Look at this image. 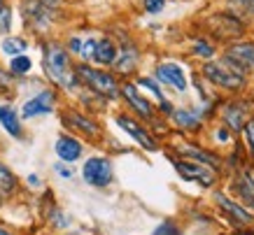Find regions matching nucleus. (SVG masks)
Segmentation results:
<instances>
[{"instance_id":"f8f14e48","label":"nucleus","mask_w":254,"mask_h":235,"mask_svg":"<svg viewBox=\"0 0 254 235\" xmlns=\"http://www.w3.org/2000/svg\"><path fill=\"white\" fill-rule=\"evenodd\" d=\"M224 63L233 68L238 75H245L250 70H254V45L252 42H238L231 45L229 52L224 54Z\"/></svg>"},{"instance_id":"5701e85b","label":"nucleus","mask_w":254,"mask_h":235,"mask_svg":"<svg viewBox=\"0 0 254 235\" xmlns=\"http://www.w3.org/2000/svg\"><path fill=\"white\" fill-rule=\"evenodd\" d=\"M182 154H185V156H189L191 161H198V163L210 166V168L219 163V159H217V156H212V154H208V152H203V149H198V147H191V144H185V147H182Z\"/></svg>"},{"instance_id":"f704fd0d","label":"nucleus","mask_w":254,"mask_h":235,"mask_svg":"<svg viewBox=\"0 0 254 235\" xmlns=\"http://www.w3.org/2000/svg\"><path fill=\"white\" fill-rule=\"evenodd\" d=\"M240 2H243L247 9H252V12H254V0H240Z\"/></svg>"},{"instance_id":"c9c22d12","label":"nucleus","mask_w":254,"mask_h":235,"mask_svg":"<svg viewBox=\"0 0 254 235\" xmlns=\"http://www.w3.org/2000/svg\"><path fill=\"white\" fill-rule=\"evenodd\" d=\"M0 235H14V233H12V231H7V228L0 224Z\"/></svg>"},{"instance_id":"6e6552de","label":"nucleus","mask_w":254,"mask_h":235,"mask_svg":"<svg viewBox=\"0 0 254 235\" xmlns=\"http://www.w3.org/2000/svg\"><path fill=\"white\" fill-rule=\"evenodd\" d=\"M203 77L210 84H215L219 89H229V91H238L245 86V75H238L233 68L226 63H205L203 65Z\"/></svg>"},{"instance_id":"f3484780","label":"nucleus","mask_w":254,"mask_h":235,"mask_svg":"<svg viewBox=\"0 0 254 235\" xmlns=\"http://www.w3.org/2000/svg\"><path fill=\"white\" fill-rule=\"evenodd\" d=\"M215 203L222 207L224 212L231 217V221L236 224V226H250L252 224V214L247 212L245 207H240L238 203H233L231 198L226 196V193H222V191H215Z\"/></svg>"},{"instance_id":"2f4dec72","label":"nucleus","mask_w":254,"mask_h":235,"mask_svg":"<svg viewBox=\"0 0 254 235\" xmlns=\"http://www.w3.org/2000/svg\"><path fill=\"white\" fill-rule=\"evenodd\" d=\"M54 173L59 175V177H63V179H70V177H72V168L63 166V161H61V163H54Z\"/></svg>"},{"instance_id":"2eb2a0df","label":"nucleus","mask_w":254,"mask_h":235,"mask_svg":"<svg viewBox=\"0 0 254 235\" xmlns=\"http://www.w3.org/2000/svg\"><path fill=\"white\" fill-rule=\"evenodd\" d=\"M117 59V42L110 35H100L96 38V47L91 54V65L98 68H112V63Z\"/></svg>"},{"instance_id":"e433bc0d","label":"nucleus","mask_w":254,"mask_h":235,"mask_svg":"<svg viewBox=\"0 0 254 235\" xmlns=\"http://www.w3.org/2000/svg\"><path fill=\"white\" fill-rule=\"evenodd\" d=\"M233 235H254V231H238V233H233Z\"/></svg>"},{"instance_id":"b1692460","label":"nucleus","mask_w":254,"mask_h":235,"mask_svg":"<svg viewBox=\"0 0 254 235\" xmlns=\"http://www.w3.org/2000/svg\"><path fill=\"white\" fill-rule=\"evenodd\" d=\"M224 121L231 130H240L245 126V119H243V107L238 105H229L224 110Z\"/></svg>"},{"instance_id":"72a5a7b5","label":"nucleus","mask_w":254,"mask_h":235,"mask_svg":"<svg viewBox=\"0 0 254 235\" xmlns=\"http://www.w3.org/2000/svg\"><path fill=\"white\" fill-rule=\"evenodd\" d=\"M217 137H219V140H222V142H226V140H229V133H226V130H217Z\"/></svg>"},{"instance_id":"4c0bfd02","label":"nucleus","mask_w":254,"mask_h":235,"mask_svg":"<svg viewBox=\"0 0 254 235\" xmlns=\"http://www.w3.org/2000/svg\"><path fill=\"white\" fill-rule=\"evenodd\" d=\"M2 5H5V0H0V7H2Z\"/></svg>"},{"instance_id":"4be33fe9","label":"nucleus","mask_w":254,"mask_h":235,"mask_svg":"<svg viewBox=\"0 0 254 235\" xmlns=\"http://www.w3.org/2000/svg\"><path fill=\"white\" fill-rule=\"evenodd\" d=\"M16 186H19V182H16V175L9 170L2 161H0V200H5V198H9L12 193L16 191Z\"/></svg>"},{"instance_id":"dca6fc26","label":"nucleus","mask_w":254,"mask_h":235,"mask_svg":"<svg viewBox=\"0 0 254 235\" xmlns=\"http://www.w3.org/2000/svg\"><path fill=\"white\" fill-rule=\"evenodd\" d=\"M0 128L5 130L9 137L14 140H21L26 133H23V123H21V114L16 110L14 105L9 103H2L0 105Z\"/></svg>"},{"instance_id":"cd10ccee","label":"nucleus","mask_w":254,"mask_h":235,"mask_svg":"<svg viewBox=\"0 0 254 235\" xmlns=\"http://www.w3.org/2000/svg\"><path fill=\"white\" fill-rule=\"evenodd\" d=\"M166 2L168 0H142V9H145L147 14H159V12H163Z\"/></svg>"},{"instance_id":"4468645a","label":"nucleus","mask_w":254,"mask_h":235,"mask_svg":"<svg viewBox=\"0 0 254 235\" xmlns=\"http://www.w3.org/2000/svg\"><path fill=\"white\" fill-rule=\"evenodd\" d=\"M54 152L59 156V161H63V163H75V161L84 156V144L72 133H61L54 142Z\"/></svg>"},{"instance_id":"0eeeda50","label":"nucleus","mask_w":254,"mask_h":235,"mask_svg":"<svg viewBox=\"0 0 254 235\" xmlns=\"http://www.w3.org/2000/svg\"><path fill=\"white\" fill-rule=\"evenodd\" d=\"M56 105H59V91L54 86H47L40 89L33 98H28L21 105V119H38V117H47V114H54Z\"/></svg>"},{"instance_id":"f257e3e1","label":"nucleus","mask_w":254,"mask_h":235,"mask_svg":"<svg viewBox=\"0 0 254 235\" xmlns=\"http://www.w3.org/2000/svg\"><path fill=\"white\" fill-rule=\"evenodd\" d=\"M40 49H42V70H45V77L52 82V86L70 93L79 91L82 84L75 75V63H72V56L68 54L65 45L59 40H45Z\"/></svg>"},{"instance_id":"1a4fd4ad","label":"nucleus","mask_w":254,"mask_h":235,"mask_svg":"<svg viewBox=\"0 0 254 235\" xmlns=\"http://www.w3.org/2000/svg\"><path fill=\"white\" fill-rule=\"evenodd\" d=\"M138 63H140V49L135 47L131 38H122V42L117 45V59L112 63V72L117 77H131L135 75L138 70Z\"/></svg>"},{"instance_id":"473e14b6","label":"nucleus","mask_w":254,"mask_h":235,"mask_svg":"<svg viewBox=\"0 0 254 235\" xmlns=\"http://www.w3.org/2000/svg\"><path fill=\"white\" fill-rule=\"evenodd\" d=\"M26 182L31 184L33 189H38V186H40V177H38V175H28V179H26Z\"/></svg>"},{"instance_id":"ddd939ff","label":"nucleus","mask_w":254,"mask_h":235,"mask_svg":"<svg viewBox=\"0 0 254 235\" xmlns=\"http://www.w3.org/2000/svg\"><path fill=\"white\" fill-rule=\"evenodd\" d=\"M159 84H166V86H170L173 91L177 93H185L187 91V77H185V70L180 68L177 63H159L154 68V75H152Z\"/></svg>"},{"instance_id":"393cba45","label":"nucleus","mask_w":254,"mask_h":235,"mask_svg":"<svg viewBox=\"0 0 254 235\" xmlns=\"http://www.w3.org/2000/svg\"><path fill=\"white\" fill-rule=\"evenodd\" d=\"M236 191H238V196L243 198L247 205L254 207V179L247 173L240 177V182H236Z\"/></svg>"},{"instance_id":"bb28decb","label":"nucleus","mask_w":254,"mask_h":235,"mask_svg":"<svg viewBox=\"0 0 254 235\" xmlns=\"http://www.w3.org/2000/svg\"><path fill=\"white\" fill-rule=\"evenodd\" d=\"M193 54L200 56V59H212V56H215V49H212V45H210L208 40H196V42H193Z\"/></svg>"},{"instance_id":"7c9ffc66","label":"nucleus","mask_w":254,"mask_h":235,"mask_svg":"<svg viewBox=\"0 0 254 235\" xmlns=\"http://www.w3.org/2000/svg\"><path fill=\"white\" fill-rule=\"evenodd\" d=\"M12 79H14V77L9 75L7 68H0V91H7V89H12Z\"/></svg>"},{"instance_id":"412c9836","label":"nucleus","mask_w":254,"mask_h":235,"mask_svg":"<svg viewBox=\"0 0 254 235\" xmlns=\"http://www.w3.org/2000/svg\"><path fill=\"white\" fill-rule=\"evenodd\" d=\"M7 70H9V75L14 77V79L31 75V70H33V59L28 56V54H19V56H12V59H9V63H7Z\"/></svg>"},{"instance_id":"c85d7f7f","label":"nucleus","mask_w":254,"mask_h":235,"mask_svg":"<svg viewBox=\"0 0 254 235\" xmlns=\"http://www.w3.org/2000/svg\"><path fill=\"white\" fill-rule=\"evenodd\" d=\"M152 235H182V233H180L177 224H173V221H163V224L156 226V231Z\"/></svg>"},{"instance_id":"9d476101","label":"nucleus","mask_w":254,"mask_h":235,"mask_svg":"<svg viewBox=\"0 0 254 235\" xmlns=\"http://www.w3.org/2000/svg\"><path fill=\"white\" fill-rule=\"evenodd\" d=\"M115 123L126 135H131L145 152H156V149H159V142L154 140V135H152L135 117H131V114H126V112H119V114H115Z\"/></svg>"},{"instance_id":"c756f323","label":"nucleus","mask_w":254,"mask_h":235,"mask_svg":"<svg viewBox=\"0 0 254 235\" xmlns=\"http://www.w3.org/2000/svg\"><path fill=\"white\" fill-rule=\"evenodd\" d=\"M243 133H245V140H247V149H250V156L254 159V121H245V126H243Z\"/></svg>"},{"instance_id":"aec40b11","label":"nucleus","mask_w":254,"mask_h":235,"mask_svg":"<svg viewBox=\"0 0 254 235\" xmlns=\"http://www.w3.org/2000/svg\"><path fill=\"white\" fill-rule=\"evenodd\" d=\"M28 52V38H23V35H14V33H7V35H2L0 38V54L2 56H19V54H26Z\"/></svg>"},{"instance_id":"f03ea898","label":"nucleus","mask_w":254,"mask_h":235,"mask_svg":"<svg viewBox=\"0 0 254 235\" xmlns=\"http://www.w3.org/2000/svg\"><path fill=\"white\" fill-rule=\"evenodd\" d=\"M75 75H77L82 89L96 93L105 100H117L119 98V86H122V79L108 68H98V65H91V63L79 61L75 63Z\"/></svg>"},{"instance_id":"a878e982","label":"nucleus","mask_w":254,"mask_h":235,"mask_svg":"<svg viewBox=\"0 0 254 235\" xmlns=\"http://www.w3.org/2000/svg\"><path fill=\"white\" fill-rule=\"evenodd\" d=\"M12 7H9L7 2L0 7V38L2 35H7V33H12Z\"/></svg>"},{"instance_id":"423d86ee","label":"nucleus","mask_w":254,"mask_h":235,"mask_svg":"<svg viewBox=\"0 0 254 235\" xmlns=\"http://www.w3.org/2000/svg\"><path fill=\"white\" fill-rule=\"evenodd\" d=\"M61 121L68 130H72L75 135L86 137V140H100L103 137V126L91 114L82 112V110H65L61 114Z\"/></svg>"},{"instance_id":"20e7f679","label":"nucleus","mask_w":254,"mask_h":235,"mask_svg":"<svg viewBox=\"0 0 254 235\" xmlns=\"http://www.w3.org/2000/svg\"><path fill=\"white\" fill-rule=\"evenodd\" d=\"M119 98L131 107V112L138 117L140 121H154L156 119V107L152 105V100L142 96V89H138L135 82L124 79L119 86Z\"/></svg>"},{"instance_id":"9b49d317","label":"nucleus","mask_w":254,"mask_h":235,"mask_svg":"<svg viewBox=\"0 0 254 235\" xmlns=\"http://www.w3.org/2000/svg\"><path fill=\"white\" fill-rule=\"evenodd\" d=\"M177 175L187 179V182H198L200 186L210 189L212 184L217 182V175L210 170V166H203L198 161H191V159H175L173 161Z\"/></svg>"},{"instance_id":"a211bd4d","label":"nucleus","mask_w":254,"mask_h":235,"mask_svg":"<svg viewBox=\"0 0 254 235\" xmlns=\"http://www.w3.org/2000/svg\"><path fill=\"white\" fill-rule=\"evenodd\" d=\"M135 84H138V89H145L147 93H152V96H154V100L159 103V107H156V110H159L161 114H166V117H168V114L173 112V103H170V100L166 98V93H163L161 84L156 82V79H154L152 75H142V77H138V79H135Z\"/></svg>"},{"instance_id":"39448f33","label":"nucleus","mask_w":254,"mask_h":235,"mask_svg":"<svg viewBox=\"0 0 254 235\" xmlns=\"http://www.w3.org/2000/svg\"><path fill=\"white\" fill-rule=\"evenodd\" d=\"M82 179L93 189H105L115 182V166L108 156H89L82 166Z\"/></svg>"},{"instance_id":"6ab92c4d","label":"nucleus","mask_w":254,"mask_h":235,"mask_svg":"<svg viewBox=\"0 0 254 235\" xmlns=\"http://www.w3.org/2000/svg\"><path fill=\"white\" fill-rule=\"evenodd\" d=\"M170 119H173V123H175L177 128L182 130H198L200 128V112L198 110H175L173 107V112L168 114Z\"/></svg>"},{"instance_id":"7ed1b4c3","label":"nucleus","mask_w":254,"mask_h":235,"mask_svg":"<svg viewBox=\"0 0 254 235\" xmlns=\"http://www.w3.org/2000/svg\"><path fill=\"white\" fill-rule=\"evenodd\" d=\"M21 19L26 23V28L33 31L35 35H42L52 28V23L56 21V9L47 7L42 0H21L19 5Z\"/></svg>"}]
</instances>
